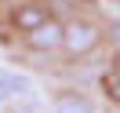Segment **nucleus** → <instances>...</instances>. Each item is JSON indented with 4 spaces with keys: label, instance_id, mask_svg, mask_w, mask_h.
I'll return each instance as SVG.
<instances>
[{
    "label": "nucleus",
    "instance_id": "f03ea898",
    "mask_svg": "<svg viewBox=\"0 0 120 113\" xmlns=\"http://www.w3.org/2000/svg\"><path fill=\"white\" fill-rule=\"evenodd\" d=\"M62 37H66V26L58 18H47L44 26H37L33 33H26V44L33 51H55V47H62Z\"/></svg>",
    "mask_w": 120,
    "mask_h": 113
},
{
    "label": "nucleus",
    "instance_id": "39448f33",
    "mask_svg": "<svg viewBox=\"0 0 120 113\" xmlns=\"http://www.w3.org/2000/svg\"><path fill=\"white\" fill-rule=\"evenodd\" d=\"M55 113H95L91 109V102L84 95H76V91H62L58 98H55Z\"/></svg>",
    "mask_w": 120,
    "mask_h": 113
},
{
    "label": "nucleus",
    "instance_id": "f257e3e1",
    "mask_svg": "<svg viewBox=\"0 0 120 113\" xmlns=\"http://www.w3.org/2000/svg\"><path fill=\"white\" fill-rule=\"evenodd\" d=\"M98 40H102V33H98V26H91V22H69L66 26V37H62V47H66L69 55H87V51H95L98 47Z\"/></svg>",
    "mask_w": 120,
    "mask_h": 113
},
{
    "label": "nucleus",
    "instance_id": "7ed1b4c3",
    "mask_svg": "<svg viewBox=\"0 0 120 113\" xmlns=\"http://www.w3.org/2000/svg\"><path fill=\"white\" fill-rule=\"evenodd\" d=\"M47 18H51V15H47L40 4H22V8L15 11V26H18V33H33L37 26H44Z\"/></svg>",
    "mask_w": 120,
    "mask_h": 113
},
{
    "label": "nucleus",
    "instance_id": "423d86ee",
    "mask_svg": "<svg viewBox=\"0 0 120 113\" xmlns=\"http://www.w3.org/2000/svg\"><path fill=\"white\" fill-rule=\"evenodd\" d=\"M102 91L113 98V102L120 106V69H109V73L102 77Z\"/></svg>",
    "mask_w": 120,
    "mask_h": 113
},
{
    "label": "nucleus",
    "instance_id": "0eeeda50",
    "mask_svg": "<svg viewBox=\"0 0 120 113\" xmlns=\"http://www.w3.org/2000/svg\"><path fill=\"white\" fill-rule=\"evenodd\" d=\"M109 37H113V44L120 47V22H113V26H109Z\"/></svg>",
    "mask_w": 120,
    "mask_h": 113
},
{
    "label": "nucleus",
    "instance_id": "20e7f679",
    "mask_svg": "<svg viewBox=\"0 0 120 113\" xmlns=\"http://www.w3.org/2000/svg\"><path fill=\"white\" fill-rule=\"evenodd\" d=\"M29 91V77H18V73H8L0 69V102H8L15 95H26Z\"/></svg>",
    "mask_w": 120,
    "mask_h": 113
}]
</instances>
